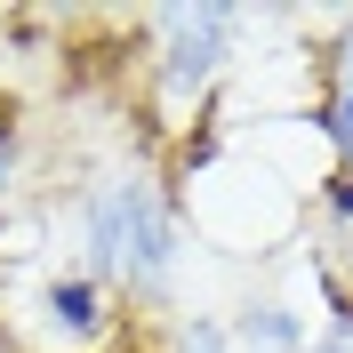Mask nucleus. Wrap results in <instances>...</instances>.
Wrapping results in <instances>:
<instances>
[{"label": "nucleus", "instance_id": "obj_3", "mask_svg": "<svg viewBox=\"0 0 353 353\" xmlns=\"http://www.w3.org/2000/svg\"><path fill=\"white\" fill-rule=\"evenodd\" d=\"M112 321H121V313H112V289L97 281V273L65 265V273L41 281V330L57 337V345H105Z\"/></svg>", "mask_w": 353, "mask_h": 353}, {"label": "nucleus", "instance_id": "obj_1", "mask_svg": "<svg viewBox=\"0 0 353 353\" xmlns=\"http://www.w3.org/2000/svg\"><path fill=\"white\" fill-rule=\"evenodd\" d=\"M241 24H249V8H225V0H176V8H153V17H145V32H153L145 81H153L161 112H193L201 97L225 81Z\"/></svg>", "mask_w": 353, "mask_h": 353}, {"label": "nucleus", "instance_id": "obj_4", "mask_svg": "<svg viewBox=\"0 0 353 353\" xmlns=\"http://www.w3.org/2000/svg\"><path fill=\"white\" fill-rule=\"evenodd\" d=\"M225 345L233 353H305V313L289 297H241V313L225 321Z\"/></svg>", "mask_w": 353, "mask_h": 353}, {"label": "nucleus", "instance_id": "obj_7", "mask_svg": "<svg viewBox=\"0 0 353 353\" xmlns=\"http://www.w3.org/2000/svg\"><path fill=\"white\" fill-rule=\"evenodd\" d=\"M305 353H353V321H321V337Z\"/></svg>", "mask_w": 353, "mask_h": 353}, {"label": "nucleus", "instance_id": "obj_2", "mask_svg": "<svg viewBox=\"0 0 353 353\" xmlns=\"http://www.w3.org/2000/svg\"><path fill=\"white\" fill-rule=\"evenodd\" d=\"M112 217H121V265H112V289L129 305H161L176 281V201L161 193L145 169H112Z\"/></svg>", "mask_w": 353, "mask_h": 353}, {"label": "nucleus", "instance_id": "obj_6", "mask_svg": "<svg viewBox=\"0 0 353 353\" xmlns=\"http://www.w3.org/2000/svg\"><path fill=\"white\" fill-rule=\"evenodd\" d=\"M169 353H233V345H225V321L193 313V321H176V345H169Z\"/></svg>", "mask_w": 353, "mask_h": 353}, {"label": "nucleus", "instance_id": "obj_5", "mask_svg": "<svg viewBox=\"0 0 353 353\" xmlns=\"http://www.w3.org/2000/svg\"><path fill=\"white\" fill-rule=\"evenodd\" d=\"M313 129H321V145L337 153V169H353V81L321 88V105H313Z\"/></svg>", "mask_w": 353, "mask_h": 353}]
</instances>
